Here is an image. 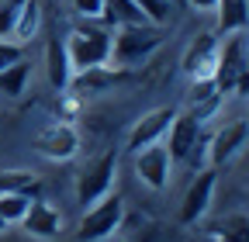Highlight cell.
<instances>
[{
	"instance_id": "obj_14",
	"label": "cell",
	"mask_w": 249,
	"mask_h": 242,
	"mask_svg": "<svg viewBox=\"0 0 249 242\" xmlns=\"http://www.w3.org/2000/svg\"><path fill=\"white\" fill-rule=\"evenodd\" d=\"M45 76H49V86L55 94H66L70 90V80H73V66H70V55H66V42L59 35L45 42Z\"/></svg>"
},
{
	"instance_id": "obj_34",
	"label": "cell",
	"mask_w": 249,
	"mask_h": 242,
	"mask_svg": "<svg viewBox=\"0 0 249 242\" xmlns=\"http://www.w3.org/2000/svg\"><path fill=\"white\" fill-rule=\"evenodd\" d=\"M246 125H249V118H246Z\"/></svg>"
},
{
	"instance_id": "obj_21",
	"label": "cell",
	"mask_w": 249,
	"mask_h": 242,
	"mask_svg": "<svg viewBox=\"0 0 249 242\" xmlns=\"http://www.w3.org/2000/svg\"><path fill=\"white\" fill-rule=\"evenodd\" d=\"M214 242H249V215H229L211 228Z\"/></svg>"
},
{
	"instance_id": "obj_18",
	"label": "cell",
	"mask_w": 249,
	"mask_h": 242,
	"mask_svg": "<svg viewBox=\"0 0 249 242\" xmlns=\"http://www.w3.org/2000/svg\"><path fill=\"white\" fill-rule=\"evenodd\" d=\"M42 187V176L35 170H0V194H35Z\"/></svg>"
},
{
	"instance_id": "obj_17",
	"label": "cell",
	"mask_w": 249,
	"mask_h": 242,
	"mask_svg": "<svg viewBox=\"0 0 249 242\" xmlns=\"http://www.w3.org/2000/svg\"><path fill=\"white\" fill-rule=\"evenodd\" d=\"M38 24H42V7H38V0H24V7L18 11V21H14L11 42H18V45H28L31 38L38 35Z\"/></svg>"
},
{
	"instance_id": "obj_2",
	"label": "cell",
	"mask_w": 249,
	"mask_h": 242,
	"mask_svg": "<svg viewBox=\"0 0 249 242\" xmlns=\"http://www.w3.org/2000/svg\"><path fill=\"white\" fill-rule=\"evenodd\" d=\"M62 42H66V55H70L73 73L111 66V32L107 28L87 21V24H76Z\"/></svg>"
},
{
	"instance_id": "obj_16",
	"label": "cell",
	"mask_w": 249,
	"mask_h": 242,
	"mask_svg": "<svg viewBox=\"0 0 249 242\" xmlns=\"http://www.w3.org/2000/svg\"><path fill=\"white\" fill-rule=\"evenodd\" d=\"M249 32V0H218L214 4V35Z\"/></svg>"
},
{
	"instance_id": "obj_3",
	"label": "cell",
	"mask_w": 249,
	"mask_h": 242,
	"mask_svg": "<svg viewBox=\"0 0 249 242\" xmlns=\"http://www.w3.org/2000/svg\"><path fill=\"white\" fill-rule=\"evenodd\" d=\"M121 222H124V197L118 190H111L97 204L83 207V218L76 225V239L80 242H104L121 228Z\"/></svg>"
},
{
	"instance_id": "obj_33",
	"label": "cell",
	"mask_w": 249,
	"mask_h": 242,
	"mask_svg": "<svg viewBox=\"0 0 249 242\" xmlns=\"http://www.w3.org/2000/svg\"><path fill=\"white\" fill-rule=\"evenodd\" d=\"M0 232H7V225H4V222H0Z\"/></svg>"
},
{
	"instance_id": "obj_1",
	"label": "cell",
	"mask_w": 249,
	"mask_h": 242,
	"mask_svg": "<svg viewBox=\"0 0 249 242\" xmlns=\"http://www.w3.org/2000/svg\"><path fill=\"white\" fill-rule=\"evenodd\" d=\"M163 45V32L152 24H121L111 32V66L114 69H135L145 59L156 55V49Z\"/></svg>"
},
{
	"instance_id": "obj_8",
	"label": "cell",
	"mask_w": 249,
	"mask_h": 242,
	"mask_svg": "<svg viewBox=\"0 0 249 242\" xmlns=\"http://www.w3.org/2000/svg\"><path fill=\"white\" fill-rule=\"evenodd\" d=\"M218 38L214 32H201L191 38V45L183 49V59H180V66H183V76L187 80H214V69H218Z\"/></svg>"
},
{
	"instance_id": "obj_6",
	"label": "cell",
	"mask_w": 249,
	"mask_h": 242,
	"mask_svg": "<svg viewBox=\"0 0 249 242\" xmlns=\"http://www.w3.org/2000/svg\"><path fill=\"white\" fill-rule=\"evenodd\" d=\"M249 63V35L246 32H232L218 42V69H214V86L222 94H232V86L242 73V66Z\"/></svg>"
},
{
	"instance_id": "obj_5",
	"label": "cell",
	"mask_w": 249,
	"mask_h": 242,
	"mask_svg": "<svg viewBox=\"0 0 249 242\" xmlns=\"http://www.w3.org/2000/svg\"><path fill=\"white\" fill-rule=\"evenodd\" d=\"M35 149L49 163H70L80 153V128L73 121H49L35 135Z\"/></svg>"
},
{
	"instance_id": "obj_20",
	"label": "cell",
	"mask_w": 249,
	"mask_h": 242,
	"mask_svg": "<svg viewBox=\"0 0 249 242\" xmlns=\"http://www.w3.org/2000/svg\"><path fill=\"white\" fill-rule=\"evenodd\" d=\"M104 21L121 28V24H149L142 11L135 7V0H104Z\"/></svg>"
},
{
	"instance_id": "obj_10",
	"label": "cell",
	"mask_w": 249,
	"mask_h": 242,
	"mask_svg": "<svg viewBox=\"0 0 249 242\" xmlns=\"http://www.w3.org/2000/svg\"><path fill=\"white\" fill-rule=\"evenodd\" d=\"M214 190H218V170L208 166V170H197V176L191 180V187H187L183 201H180V222L183 225H197L208 207L214 201Z\"/></svg>"
},
{
	"instance_id": "obj_28",
	"label": "cell",
	"mask_w": 249,
	"mask_h": 242,
	"mask_svg": "<svg viewBox=\"0 0 249 242\" xmlns=\"http://www.w3.org/2000/svg\"><path fill=\"white\" fill-rule=\"evenodd\" d=\"M73 11L83 21H104V0H73Z\"/></svg>"
},
{
	"instance_id": "obj_4",
	"label": "cell",
	"mask_w": 249,
	"mask_h": 242,
	"mask_svg": "<svg viewBox=\"0 0 249 242\" xmlns=\"http://www.w3.org/2000/svg\"><path fill=\"white\" fill-rule=\"evenodd\" d=\"M114 180H118V153L111 149L93 163H87V170L76 176V204H83V207L97 204L101 197H107L114 190Z\"/></svg>"
},
{
	"instance_id": "obj_35",
	"label": "cell",
	"mask_w": 249,
	"mask_h": 242,
	"mask_svg": "<svg viewBox=\"0 0 249 242\" xmlns=\"http://www.w3.org/2000/svg\"><path fill=\"white\" fill-rule=\"evenodd\" d=\"M246 35H249V32H246Z\"/></svg>"
},
{
	"instance_id": "obj_9",
	"label": "cell",
	"mask_w": 249,
	"mask_h": 242,
	"mask_svg": "<svg viewBox=\"0 0 249 242\" xmlns=\"http://www.w3.org/2000/svg\"><path fill=\"white\" fill-rule=\"evenodd\" d=\"M135 176L142 180L152 194H163L170 187V180H173V159H170V153H166L163 142L145 145V149L135 153Z\"/></svg>"
},
{
	"instance_id": "obj_7",
	"label": "cell",
	"mask_w": 249,
	"mask_h": 242,
	"mask_svg": "<svg viewBox=\"0 0 249 242\" xmlns=\"http://www.w3.org/2000/svg\"><path fill=\"white\" fill-rule=\"evenodd\" d=\"M201 132H204L201 121H194L187 111H177V118L170 121V132H166V138H163V145H166L173 166H177V163H194V159H197Z\"/></svg>"
},
{
	"instance_id": "obj_25",
	"label": "cell",
	"mask_w": 249,
	"mask_h": 242,
	"mask_svg": "<svg viewBox=\"0 0 249 242\" xmlns=\"http://www.w3.org/2000/svg\"><path fill=\"white\" fill-rule=\"evenodd\" d=\"M80 111H83V97H76V94H59V104H55V121H76L80 118Z\"/></svg>"
},
{
	"instance_id": "obj_29",
	"label": "cell",
	"mask_w": 249,
	"mask_h": 242,
	"mask_svg": "<svg viewBox=\"0 0 249 242\" xmlns=\"http://www.w3.org/2000/svg\"><path fill=\"white\" fill-rule=\"evenodd\" d=\"M211 94H222V90L214 86V80H194L191 83V94H187V104H197V101H204Z\"/></svg>"
},
{
	"instance_id": "obj_32",
	"label": "cell",
	"mask_w": 249,
	"mask_h": 242,
	"mask_svg": "<svg viewBox=\"0 0 249 242\" xmlns=\"http://www.w3.org/2000/svg\"><path fill=\"white\" fill-rule=\"evenodd\" d=\"M166 4H170V7H187L183 0H166Z\"/></svg>"
},
{
	"instance_id": "obj_19",
	"label": "cell",
	"mask_w": 249,
	"mask_h": 242,
	"mask_svg": "<svg viewBox=\"0 0 249 242\" xmlns=\"http://www.w3.org/2000/svg\"><path fill=\"white\" fill-rule=\"evenodd\" d=\"M28 80H31V63H28V59H21V63H14V66H7L4 73H0V94L11 97V101L24 97Z\"/></svg>"
},
{
	"instance_id": "obj_15",
	"label": "cell",
	"mask_w": 249,
	"mask_h": 242,
	"mask_svg": "<svg viewBox=\"0 0 249 242\" xmlns=\"http://www.w3.org/2000/svg\"><path fill=\"white\" fill-rule=\"evenodd\" d=\"M121 76H124V69H114V66H97V69H83V73H73V80H70V94H76V97H87V94H101V90L114 86Z\"/></svg>"
},
{
	"instance_id": "obj_30",
	"label": "cell",
	"mask_w": 249,
	"mask_h": 242,
	"mask_svg": "<svg viewBox=\"0 0 249 242\" xmlns=\"http://www.w3.org/2000/svg\"><path fill=\"white\" fill-rule=\"evenodd\" d=\"M232 94H235V97H249V63L242 66V73H239V80H235V86H232Z\"/></svg>"
},
{
	"instance_id": "obj_27",
	"label": "cell",
	"mask_w": 249,
	"mask_h": 242,
	"mask_svg": "<svg viewBox=\"0 0 249 242\" xmlns=\"http://www.w3.org/2000/svg\"><path fill=\"white\" fill-rule=\"evenodd\" d=\"M21 59H24V45L11 42V38H0V73L14 63H21Z\"/></svg>"
},
{
	"instance_id": "obj_26",
	"label": "cell",
	"mask_w": 249,
	"mask_h": 242,
	"mask_svg": "<svg viewBox=\"0 0 249 242\" xmlns=\"http://www.w3.org/2000/svg\"><path fill=\"white\" fill-rule=\"evenodd\" d=\"M21 7H24V0H0V38H11Z\"/></svg>"
},
{
	"instance_id": "obj_22",
	"label": "cell",
	"mask_w": 249,
	"mask_h": 242,
	"mask_svg": "<svg viewBox=\"0 0 249 242\" xmlns=\"http://www.w3.org/2000/svg\"><path fill=\"white\" fill-rule=\"evenodd\" d=\"M28 204H31L28 194H0V222L4 225H21Z\"/></svg>"
},
{
	"instance_id": "obj_13",
	"label": "cell",
	"mask_w": 249,
	"mask_h": 242,
	"mask_svg": "<svg viewBox=\"0 0 249 242\" xmlns=\"http://www.w3.org/2000/svg\"><path fill=\"white\" fill-rule=\"evenodd\" d=\"M21 228H24L31 239H38V242H52V239H59V232H62V215H59L49 201L31 197L24 218H21Z\"/></svg>"
},
{
	"instance_id": "obj_11",
	"label": "cell",
	"mask_w": 249,
	"mask_h": 242,
	"mask_svg": "<svg viewBox=\"0 0 249 242\" xmlns=\"http://www.w3.org/2000/svg\"><path fill=\"white\" fill-rule=\"evenodd\" d=\"M177 118V107H156V111H149V114H142L135 125H132V132H128V142H124V149L135 156L139 149H145V145H156V142H163L166 138V132H170V121Z\"/></svg>"
},
{
	"instance_id": "obj_12",
	"label": "cell",
	"mask_w": 249,
	"mask_h": 242,
	"mask_svg": "<svg viewBox=\"0 0 249 242\" xmlns=\"http://www.w3.org/2000/svg\"><path fill=\"white\" fill-rule=\"evenodd\" d=\"M246 142H249L246 118H242V121H229V125H222V128L211 135V142H208V163H211L214 170L225 166V163H232L242 149H246Z\"/></svg>"
},
{
	"instance_id": "obj_31",
	"label": "cell",
	"mask_w": 249,
	"mask_h": 242,
	"mask_svg": "<svg viewBox=\"0 0 249 242\" xmlns=\"http://www.w3.org/2000/svg\"><path fill=\"white\" fill-rule=\"evenodd\" d=\"M187 7H194V11H214V4L218 0H183Z\"/></svg>"
},
{
	"instance_id": "obj_24",
	"label": "cell",
	"mask_w": 249,
	"mask_h": 242,
	"mask_svg": "<svg viewBox=\"0 0 249 242\" xmlns=\"http://www.w3.org/2000/svg\"><path fill=\"white\" fill-rule=\"evenodd\" d=\"M222 104H225V94H211V97H204L197 104H187V114H191L194 121H201V125H208V121L222 111Z\"/></svg>"
},
{
	"instance_id": "obj_23",
	"label": "cell",
	"mask_w": 249,
	"mask_h": 242,
	"mask_svg": "<svg viewBox=\"0 0 249 242\" xmlns=\"http://www.w3.org/2000/svg\"><path fill=\"white\" fill-rule=\"evenodd\" d=\"M135 7L142 11V17L152 24V28H163L166 21H170V4H166V0H135Z\"/></svg>"
}]
</instances>
